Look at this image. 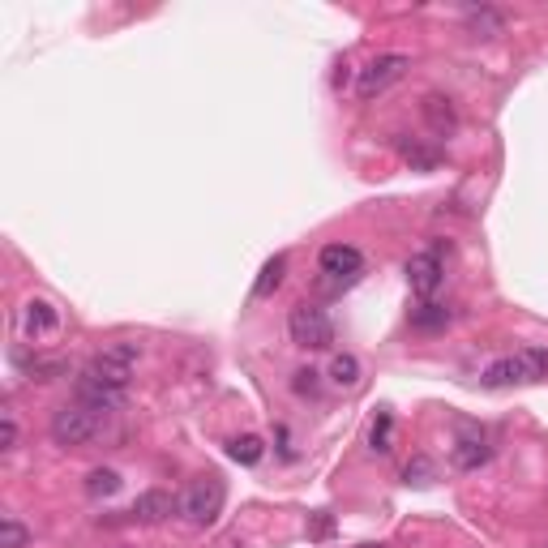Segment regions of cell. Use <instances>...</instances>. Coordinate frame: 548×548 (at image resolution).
Masks as SVG:
<instances>
[{"mask_svg": "<svg viewBox=\"0 0 548 548\" xmlns=\"http://www.w3.org/2000/svg\"><path fill=\"white\" fill-rule=\"evenodd\" d=\"M48 433L56 446H65V450H78V446H90L99 433H103V416L99 411H90L86 403H65V407H56L52 411V424H48Z\"/></svg>", "mask_w": 548, "mask_h": 548, "instance_id": "6da1fadb", "label": "cell"}, {"mask_svg": "<svg viewBox=\"0 0 548 548\" xmlns=\"http://www.w3.org/2000/svg\"><path fill=\"white\" fill-rule=\"evenodd\" d=\"M548 377V352L544 347H527V352L501 356L484 369V386L489 390H506V386H523V382H544Z\"/></svg>", "mask_w": 548, "mask_h": 548, "instance_id": "7a4b0ae2", "label": "cell"}, {"mask_svg": "<svg viewBox=\"0 0 548 548\" xmlns=\"http://www.w3.org/2000/svg\"><path fill=\"white\" fill-rule=\"evenodd\" d=\"M287 334H292V343L304 347V352H326L334 343V322L317 304H296L292 317H287Z\"/></svg>", "mask_w": 548, "mask_h": 548, "instance_id": "3957f363", "label": "cell"}, {"mask_svg": "<svg viewBox=\"0 0 548 548\" xmlns=\"http://www.w3.org/2000/svg\"><path fill=\"white\" fill-rule=\"evenodd\" d=\"M133 369H137V343H112V347H103L99 356H90L86 377H95V382H103V386L125 390L133 382Z\"/></svg>", "mask_w": 548, "mask_h": 548, "instance_id": "277c9868", "label": "cell"}, {"mask_svg": "<svg viewBox=\"0 0 548 548\" xmlns=\"http://www.w3.org/2000/svg\"><path fill=\"white\" fill-rule=\"evenodd\" d=\"M407 69H411V56H403V52H382V56H373L369 65L360 69V78H356V95H360V99L386 95L394 82L407 78Z\"/></svg>", "mask_w": 548, "mask_h": 548, "instance_id": "5b68a950", "label": "cell"}, {"mask_svg": "<svg viewBox=\"0 0 548 548\" xmlns=\"http://www.w3.org/2000/svg\"><path fill=\"white\" fill-rule=\"evenodd\" d=\"M223 484L215 476H202V480H193L189 484V493L180 497V514L193 523V527H210L223 514Z\"/></svg>", "mask_w": 548, "mask_h": 548, "instance_id": "8992f818", "label": "cell"}, {"mask_svg": "<svg viewBox=\"0 0 548 548\" xmlns=\"http://www.w3.org/2000/svg\"><path fill=\"white\" fill-rule=\"evenodd\" d=\"M18 330H22L26 343L52 339V334L60 330V309H56L52 300H43V296H30V300L22 304V313H18Z\"/></svg>", "mask_w": 548, "mask_h": 548, "instance_id": "52a82bcc", "label": "cell"}, {"mask_svg": "<svg viewBox=\"0 0 548 548\" xmlns=\"http://www.w3.org/2000/svg\"><path fill=\"white\" fill-rule=\"evenodd\" d=\"M317 270H322L330 283L347 287V283H356L364 274V253L356 245H326L322 257H317Z\"/></svg>", "mask_w": 548, "mask_h": 548, "instance_id": "ba28073f", "label": "cell"}, {"mask_svg": "<svg viewBox=\"0 0 548 548\" xmlns=\"http://www.w3.org/2000/svg\"><path fill=\"white\" fill-rule=\"evenodd\" d=\"M403 274H407V287H411V292L424 296V300H429L437 287H441V279H446V274H441V257H437V253H411L407 266H403Z\"/></svg>", "mask_w": 548, "mask_h": 548, "instance_id": "9c48e42d", "label": "cell"}, {"mask_svg": "<svg viewBox=\"0 0 548 548\" xmlns=\"http://www.w3.org/2000/svg\"><path fill=\"white\" fill-rule=\"evenodd\" d=\"M172 514H180V497L167 489H150L133 501V519L137 523H167Z\"/></svg>", "mask_w": 548, "mask_h": 548, "instance_id": "30bf717a", "label": "cell"}, {"mask_svg": "<svg viewBox=\"0 0 548 548\" xmlns=\"http://www.w3.org/2000/svg\"><path fill=\"white\" fill-rule=\"evenodd\" d=\"M78 403H86L90 411H99V416H108V411H120L125 407V390H116V386H103L95 382V377H78Z\"/></svg>", "mask_w": 548, "mask_h": 548, "instance_id": "8fae6325", "label": "cell"}, {"mask_svg": "<svg viewBox=\"0 0 548 548\" xmlns=\"http://www.w3.org/2000/svg\"><path fill=\"white\" fill-rule=\"evenodd\" d=\"M489 441L484 437H459L454 441V450H450V463L459 467V471H476V467H484L489 463Z\"/></svg>", "mask_w": 548, "mask_h": 548, "instance_id": "7c38bea8", "label": "cell"}, {"mask_svg": "<svg viewBox=\"0 0 548 548\" xmlns=\"http://www.w3.org/2000/svg\"><path fill=\"white\" fill-rule=\"evenodd\" d=\"M463 18H467V30H471L476 39H493V35H501V30H506V18H501L497 9H489V5H480V9L471 5Z\"/></svg>", "mask_w": 548, "mask_h": 548, "instance_id": "4fadbf2b", "label": "cell"}, {"mask_svg": "<svg viewBox=\"0 0 548 548\" xmlns=\"http://www.w3.org/2000/svg\"><path fill=\"white\" fill-rule=\"evenodd\" d=\"M424 116H429V125H433V133H454V125H459V116H454V108H450V99H441V95H424Z\"/></svg>", "mask_w": 548, "mask_h": 548, "instance_id": "5bb4252c", "label": "cell"}, {"mask_svg": "<svg viewBox=\"0 0 548 548\" xmlns=\"http://www.w3.org/2000/svg\"><path fill=\"white\" fill-rule=\"evenodd\" d=\"M283 274H287V257H283V253H274L270 262L262 266V274H257V283H253V296H257V300L274 296V292H279V283H283Z\"/></svg>", "mask_w": 548, "mask_h": 548, "instance_id": "9a60e30c", "label": "cell"}, {"mask_svg": "<svg viewBox=\"0 0 548 548\" xmlns=\"http://www.w3.org/2000/svg\"><path fill=\"white\" fill-rule=\"evenodd\" d=\"M330 382L334 386H347V390L360 386V360L352 352H339V356L330 360Z\"/></svg>", "mask_w": 548, "mask_h": 548, "instance_id": "2e32d148", "label": "cell"}, {"mask_svg": "<svg viewBox=\"0 0 548 548\" xmlns=\"http://www.w3.org/2000/svg\"><path fill=\"white\" fill-rule=\"evenodd\" d=\"M227 454H232L236 463H245V467H253V463H262V454H266V446H262V437H253V433H245V437H236L232 446H227Z\"/></svg>", "mask_w": 548, "mask_h": 548, "instance_id": "e0dca14e", "label": "cell"}, {"mask_svg": "<svg viewBox=\"0 0 548 548\" xmlns=\"http://www.w3.org/2000/svg\"><path fill=\"white\" fill-rule=\"evenodd\" d=\"M450 322V309H441V304H433V300H424L416 313H411V326L416 330H441Z\"/></svg>", "mask_w": 548, "mask_h": 548, "instance_id": "ac0fdd59", "label": "cell"}, {"mask_svg": "<svg viewBox=\"0 0 548 548\" xmlns=\"http://www.w3.org/2000/svg\"><path fill=\"white\" fill-rule=\"evenodd\" d=\"M86 493L90 497H112V493H120V476H116V471H90V476H86Z\"/></svg>", "mask_w": 548, "mask_h": 548, "instance_id": "d6986e66", "label": "cell"}, {"mask_svg": "<svg viewBox=\"0 0 548 548\" xmlns=\"http://www.w3.org/2000/svg\"><path fill=\"white\" fill-rule=\"evenodd\" d=\"M26 540H30V531L13 519V514L0 519V548H26Z\"/></svg>", "mask_w": 548, "mask_h": 548, "instance_id": "ffe728a7", "label": "cell"}, {"mask_svg": "<svg viewBox=\"0 0 548 548\" xmlns=\"http://www.w3.org/2000/svg\"><path fill=\"white\" fill-rule=\"evenodd\" d=\"M18 437H22V433H18V416H13V411L5 407V411H0V450H5V454L18 450Z\"/></svg>", "mask_w": 548, "mask_h": 548, "instance_id": "44dd1931", "label": "cell"}, {"mask_svg": "<svg viewBox=\"0 0 548 548\" xmlns=\"http://www.w3.org/2000/svg\"><path fill=\"white\" fill-rule=\"evenodd\" d=\"M60 373H65V364L60 360H35L30 364V377H35V382H56Z\"/></svg>", "mask_w": 548, "mask_h": 548, "instance_id": "7402d4cb", "label": "cell"}, {"mask_svg": "<svg viewBox=\"0 0 548 548\" xmlns=\"http://www.w3.org/2000/svg\"><path fill=\"white\" fill-rule=\"evenodd\" d=\"M403 480H407V484H429V480H433V463H429V459L407 463V467H403Z\"/></svg>", "mask_w": 548, "mask_h": 548, "instance_id": "603a6c76", "label": "cell"}, {"mask_svg": "<svg viewBox=\"0 0 548 548\" xmlns=\"http://www.w3.org/2000/svg\"><path fill=\"white\" fill-rule=\"evenodd\" d=\"M317 377H322L317 369H300L296 382H292V390H296V394H309V399H313V394H317Z\"/></svg>", "mask_w": 548, "mask_h": 548, "instance_id": "cb8c5ba5", "label": "cell"}, {"mask_svg": "<svg viewBox=\"0 0 548 548\" xmlns=\"http://www.w3.org/2000/svg\"><path fill=\"white\" fill-rule=\"evenodd\" d=\"M369 441H373V450H377V454H386V450H390V416H382V420L373 424V437H369Z\"/></svg>", "mask_w": 548, "mask_h": 548, "instance_id": "d4e9b609", "label": "cell"}, {"mask_svg": "<svg viewBox=\"0 0 548 548\" xmlns=\"http://www.w3.org/2000/svg\"><path fill=\"white\" fill-rule=\"evenodd\" d=\"M360 548H382V544H360Z\"/></svg>", "mask_w": 548, "mask_h": 548, "instance_id": "484cf974", "label": "cell"}]
</instances>
